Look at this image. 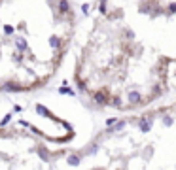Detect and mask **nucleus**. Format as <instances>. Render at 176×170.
Returning <instances> with one entry per match:
<instances>
[{
  "label": "nucleus",
  "mask_w": 176,
  "mask_h": 170,
  "mask_svg": "<svg viewBox=\"0 0 176 170\" xmlns=\"http://www.w3.org/2000/svg\"><path fill=\"white\" fill-rule=\"evenodd\" d=\"M74 83L97 108L123 113L176 91V0H97Z\"/></svg>",
  "instance_id": "f257e3e1"
},
{
  "label": "nucleus",
  "mask_w": 176,
  "mask_h": 170,
  "mask_svg": "<svg viewBox=\"0 0 176 170\" xmlns=\"http://www.w3.org/2000/svg\"><path fill=\"white\" fill-rule=\"evenodd\" d=\"M76 27L72 0H0V91L45 87L63 66Z\"/></svg>",
  "instance_id": "f03ea898"
}]
</instances>
